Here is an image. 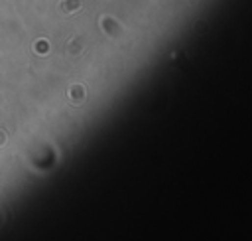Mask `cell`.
I'll list each match as a JSON object with an SVG mask.
<instances>
[{"label": "cell", "instance_id": "obj_1", "mask_svg": "<svg viewBox=\"0 0 252 241\" xmlns=\"http://www.w3.org/2000/svg\"><path fill=\"white\" fill-rule=\"evenodd\" d=\"M81 10V0H59V12L71 16Z\"/></svg>", "mask_w": 252, "mask_h": 241}, {"label": "cell", "instance_id": "obj_2", "mask_svg": "<svg viewBox=\"0 0 252 241\" xmlns=\"http://www.w3.org/2000/svg\"><path fill=\"white\" fill-rule=\"evenodd\" d=\"M85 97H87V93H85V87H83V85H71V89H69V99H71L73 105H81V103L85 101Z\"/></svg>", "mask_w": 252, "mask_h": 241}, {"label": "cell", "instance_id": "obj_4", "mask_svg": "<svg viewBox=\"0 0 252 241\" xmlns=\"http://www.w3.org/2000/svg\"><path fill=\"white\" fill-rule=\"evenodd\" d=\"M6 145V133L4 131H0V147Z\"/></svg>", "mask_w": 252, "mask_h": 241}, {"label": "cell", "instance_id": "obj_3", "mask_svg": "<svg viewBox=\"0 0 252 241\" xmlns=\"http://www.w3.org/2000/svg\"><path fill=\"white\" fill-rule=\"evenodd\" d=\"M34 50H36L38 54H48V52H50V42H48V40H38L36 46H34Z\"/></svg>", "mask_w": 252, "mask_h": 241}]
</instances>
